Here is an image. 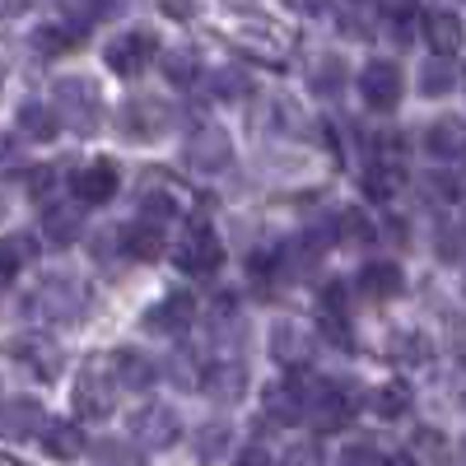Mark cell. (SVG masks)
<instances>
[{"mask_svg": "<svg viewBox=\"0 0 466 466\" xmlns=\"http://www.w3.org/2000/svg\"><path fill=\"white\" fill-rule=\"evenodd\" d=\"M0 215H5V191H0Z\"/></svg>", "mask_w": 466, "mask_h": 466, "instance_id": "cell-50", "label": "cell"}, {"mask_svg": "<svg viewBox=\"0 0 466 466\" xmlns=\"http://www.w3.org/2000/svg\"><path fill=\"white\" fill-rule=\"evenodd\" d=\"M382 466H420V461H415V457H410V452H401V457H387V461H382Z\"/></svg>", "mask_w": 466, "mask_h": 466, "instance_id": "cell-48", "label": "cell"}, {"mask_svg": "<svg viewBox=\"0 0 466 466\" xmlns=\"http://www.w3.org/2000/svg\"><path fill=\"white\" fill-rule=\"evenodd\" d=\"M369 19H373V5H369V0H350L345 15H340V24H345V33H350V37H369V33H373V28H369Z\"/></svg>", "mask_w": 466, "mask_h": 466, "instance_id": "cell-36", "label": "cell"}, {"mask_svg": "<svg viewBox=\"0 0 466 466\" xmlns=\"http://www.w3.org/2000/svg\"><path fill=\"white\" fill-rule=\"evenodd\" d=\"M116 406V373H112V360H89L75 378V410L80 420H107Z\"/></svg>", "mask_w": 466, "mask_h": 466, "instance_id": "cell-3", "label": "cell"}, {"mask_svg": "<svg viewBox=\"0 0 466 466\" xmlns=\"http://www.w3.org/2000/svg\"><path fill=\"white\" fill-rule=\"evenodd\" d=\"M266 415L280 420V424H299V420H303V401H299V392H294L289 378L276 382V387L266 392Z\"/></svg>", "mask_w": 466, "mask_h": 466, "instance_id": "cell-24", "label": "cell"}, {"mask_svg": "<svg viewBox=\"0 0 466 466\" xmlns=\"http://www.w3.org/2000/svg\"><path fill=\"white\" fill-rule=\"evenodd\" d=\"M103 457H107L112 466H140V457H131L127 448H116V443H107V448H103Z\"/></svg>", "mask_w": 466, "mask_h": 466, "instance_id": "cell-44", "label": "cell"}, {"mask_svg": "<svg viewBox=\"0 0 466 466\" xmlns=\"http://www.w3.org/2000/svg\"><path fill=\"white\" fill-rule=\"evenodd\" d=\"M373 238H378V228H373V219H369L360 206L331 210V243H336V248H369Z\"/></svg>", "mask_w": 466, "mask_h": 466, "instance_id": "cell-13", "label": "cell"}, {"mask_svg": "<svg viewBox=\"0 0 466 466\" xmlns=\"http://www.w3.org/2000/svg\"><path fill=\"white\" fill-rule=\"evenodd\" d=\"M154 52H159V37H154L149 28H127L122 37H112V43H107L103 61H107L116 75H140V70L154 61Z\"/></svg>", "mask_w": 466, "mask_h": 466, "instance_id": "cell-9", "label": "cell"}, {"mask_svg": "<svg viewBox=\"0 0 466 466\" xmlns=\"http://www.w3.org/2000/svg\"><path fill=\"white\" fill-rule=\"evenodd\" d=\"M182 164L191 173H224L233 164V140L219 131V127H201L182 145Z\"/></svg>", "mask_w": 466, "mask_h": 466, "instance_id": "cell-8", "label": "cell"}, {"mask_svg": "<svg viewBox=\"0 0 466 466\" xmlns=\"http://www.w3.org/2000/svg\"><path fill=\"white\" fill-rule=\"evenodd\" d=\"M461 85H466V75H461Z\"/></svg>", "mask_w": 466, "mask_h": 466, "instance_id": "cell-51", "label": "cell"}, {"mask_svg": "<svg viewBox=\"0 0 466 466\" xmlns=\"http://www.w3.org/2000/svg\"><path fill=\"white\" fill-rule=\"evenodd\" d=\"M360 187H364V197H369V201H392V197H397V187H401V168H392V164H373V168L360 177Z\"/></svg>", "mask_w": 466, "mask_h": 466, "instance_id": "cell-27", "label": "cell"}, {"mask_svg": "<svg viewBox=\"0 0 466 466\" xmlns=\"http://www.w3.org/2000/svg\"><path fill=\"white\" fill-rule=\"evenodd\" d=\"M238 466H276V461H270V457H266V452H261V448H248V452H243V461H238Z\"/></svg>", "mask_w": 466, "mask_h": 466, "instance_id": "cell-45", "label": "cell"}, {"mask_svg": "<svg viewBox=\"0 0 466 466\" xmlns=\"http://www.w3.org/2000/svg\"><path fill=\"white\" fill-rule=\"evenodd\" d=\"M224 448H228V424H201L197 439H191V452H197L201 461L224 457Z\"/></svg>", "mask_w": 466, "mask_h": 466, "instance_id": "cell-34", "label": "cell"}, {"mask_svg": "<svg viewBox=\"0 0 466 466\" xmlns=\"http://www.w3.org/2000/svg\"><path fill=\"white\" fill-rule=\"evenodd\" d=\"M452 85H457V70L448 66V56L424 61V70H420V94H424V98H439V94H448Z\"/></svg>", "mask_w": 466, "mask_h": 466, "instance_id": "cell-32", "label": "cell"}, {"mask_svg": "<svg viewBox=\"0 0 466 466\" xmlns=\"http://www.w3.org/2000/svg\"><path fill=\"white\" fill-rule=\"evenodd\" d=\"M461 37H466V28H461V19L452 10L424 15V43H430L434 56H457L461 52Z\"/></svg>", "mask_w": 466, "mask_h": 466, "instance_id": "cell-16", "label": "cell"}, {"mask_svg": "<svg viewBox=\"0 0 466 466\" xmlns=\"http://www.w3.org/2000/svg\"><path fill=\"white\" fill-rule=\"evenodd\" d=\"M424 149H430L434 159H466V122L461 116H439V122H430Z\"/></svg>", "mask_w": 466, "mask_h": 466, "instance_id": "cell-15", "label": "cell"}, {"mask_svg": "<svg viewBox=\"0 0 466 466\" xmlns=\"http://www.w3.org/2000/svg\"><path fill=\"white\" fill-rule=\"evenodd\" d=\"M410 457L420 461V466H448V439L439 434V430H430V424H424V430H415L410 434Z\"/></svg>", "mask_w": 466, "mask_h": 466, "instance_id": "cell-26", "label": "cell"}, {"mask_svg": "<svg viewBox=\"0 0 466 466\" xmlns=\"http://www.w3.org/2000/svg\"><path fill=\"white\" fill-rule=\"evenodd\" d=\"M116 187H122V173H116L112 159H94V164H85L80 173L70 177V191H75V201H80V206H103V201H112Z\"/></svg>", "mask_w": 466, "mask_h": 466, "instance_id": "cell-10", "label": "cell"}, {"mask_svg": "<svg viewBox=\"0 0 466 466\" xmlns=\"http://www.w3.org/2000/svg\"><path fill=\"white\" fill-rule=\"evenodd\" d=\"M116 127H122V136L127 140H159L168 127H173V107L164 103V98H149V94H140V98H127L122 103V112H116Z\"/></svg>", "mask_w": 466, "mask_h": 466, "instance_id": "cell-5", "label": "cell"}, {"mask_svg": "<svg viewBox=\"0 0 466 466\" xmlns=\"http://www.w3.org/2000/svg\"><path fill=\"white\" fill-rule=\"evenodd\" d=\"M37 439H43L47 457H56V461H75L85 452V434H80V424H70V420H47Z\"/></svg>", "mask_w": 466, "mask_h": 466, "instance_id": "cell-20", "label": "cell"}, {"mask_svg": "<svg viewBox=\"0 0 466 466\" xmlns=\"http://www.w3.org/2000/svg\"><path fill=\"white\" fill-rule=\"evenodd\" d=\"M47 238L52 243H75L80 238V210H70V206H47Z\"/></svg>", "mask_w": 466, "mask_h": 466, "instance_id": "cell-33", "label": "cell"}, {"mask_svg": "<svg viewBox=\"0 0 466 466\" xmlns=\"http://www.w3.org/2000/svg\"><path fill=\"white\" fill-rule=\"evenodd\" d=\"M382 15L392 19L397 37L406 43V37H410V19H415V0H382Z\"/></svg>", "mask_w": 466, "mask_h": 466, "instance_id": "cell-37", "label": "cell"}, {"mask_svg": "<svg viewBox=\"0 0 466 466\" xmlns=\"http://www.w3.org/2000/svg\"><path fill=\"white\" fill-rule=\"evenodd\" d=\"M15 159H19V145L10 136H0V164H15Z\"/></svg>", "mask_w": 466, "mask_h": 466, "instance_id": "cell-46", "label": "cell"}, {"mask_svg": "<svg viewBox=\"0 0 466 466\" xmlns=\"http://www.w3.org/2000/svg\"><path fill=\"white\" fill-rule=\"evenodd\" d=\"M52 98H56V116L70 131H80V136L98 131V122H103V94H98L94 80H85V75H66V80H56Z\"/></svg>", "mask_w": 466, "mask_h": 466, "instance_id": "cell-1", "label": "cell"}, {"mask_svg": "<svg viewBox=\"0 0 466 466\" xmlns=\"http://www.w3.org/2000/svg\"><path fill=\"white\" fill-rule=\"evenodd\" d=\"M289 5H299V10H308V15H318V10L327 5V0H289Z\"/></svg>", "mask_w": 466, "mask_h": 466, "instance_id": "cell-47", "label": "cell"}, {"mask_svg": "<svg viewBox=\"0 0 466 466\" xmlns=\"http://www.w3.org/2000/svg\"><path fill=\"white\" fill-rule=\"evenodd\" d=\"M89 308V294H85V285L75 280V276H47L43 285H37L33 294H28V313L37 318V322H75Z\"/></svg>", "mask_w": 466, "mask_h": 466, "instance_id": "cell-2", "label": "cell"}, {"mask_svg": "<svg viewBox=\"0 0 466 466\" xmlns=\"http://www.w3.org/2000/svg\"><path fill=\"white\" fill-rule=\"evenodd\" d=\"M439 191H443V197H452V201H466V164L457 173H443L439 177Z\"/></svg>", "mask_w": 466, "mask_h": 466, "instance_id": "cell-40", "label": "cell"}, {"mask_svg": "<svg viewBox=\"0 0 466 466\" xmlns=\"http://www.w3.org/2000/svg\"><path fill=\"white\" fill-rule=\"evenodd\" d=\"M33 257H37V248H33L28 233H15V238L0 243V289H5V285L19 276V266H24V261H33Z\"/></svg>", "mask_w": 466, "mask_h": 466, "instance_id": "cell-25", "label": "cell"}, {"mask_svg": "<svg viewBox=\"0 0 466 466\" xmlns=\"http://www.w3.org/2000/svg\"><path fill=\"white\" fill-rule=\"evenodd\" d=\"M182 439V415L173 410V406H140L136 415H131V443H140V448H173Z\"/></svg>", "mask_w": 466, "mask_h": 466, "instance_id": "cell-6", "label": "cell"}, {"mask_svg": "<svg viewBox=\"0 0 466 466\" xmlns=\"http://www.w3.org/2000/svg\"><path fill=\"white\" fill-rule=\"evenodd\" d=\"M401 89H406V80H401V66L397 61H369L360 70V94H364V103L373 112H397Z\"/></svg>", "mask_w": 466, "mask_h": 466, "instance_id": "cell-7", "label": "cell"}, {"mask_svg": "<svg viewBox=\"0 0 466 466\" xmlns=\"http://www.w3.org/2000/svg\"><path fill=\"white\" fill-rule=\"evenodd\" d=\"M75 43H80V28H61V24H47V28H37L33 33V47L43 52V56H61V52H70Z\"/></svg>", "mask_w": 466, "mask_h": 466, "instance_id": "cell-31", "label": "cell"}, {"mask_svg": "<svg viewBox=\"0 0 466 466\" xmlns=\"http://www.w3.org/2000/svg\"><path fill=\"white\" fill-rule=\"evenodd\" d=\"M112 373H116V387H127V392H145V387H154V378H159L154 360L140 355V350H116Z\"/></svg>", "mask_w": 466, "mask_h": 466, "instance_id": "cell-17", "label": "cell"}, {"mask_svg": "<svg viewBox=\"0 0 466 466\" xmlns=\"http://www.w3.org/2000/svg\"><path fill=\"white\" fill-rule=\"evenodd\" d=\"M19 131L28 136V140H56V131H61V116H56V107H47V103H19Z\"/></svg>", "mask_w": 466, "mask_h": 466, "instance_id": "cell-22", "label": "cell"}, {"mask_svg": "<svg viewBox=\"0 0 466 466\" xmlns=\"http://www.w3.org/2000/svg\"><path fill=\"white\" fill-rule=\"evenodd\" d=\"M215 94L243 98V94H248V80H243V75H233V70H224V75H215Z\"/></svg>", "mask_w": 466, "mask_h": 466, "instance_id": "cell-39", "label": "cell"}, {"mask_svg": "<svg viewBox=\"0 0 466 466\" xmlns=\"http://www.w3.org/2000/svg\"><path fill=\"white\" fill-rule=\"evenodd\" d=\"M369 406H373L382 420H401V415L410 410V392H406V382H382V387H373Z\"/></svg>", "mask_w": 466, "mask_h": 466, "instance_id": "cell-28", "label": "cell"}, {"mask_svg": "<svg viewBox=\"0 0 466 466\" xmlns=\"http://www.w3.org/2000/svg\"><path fill=\"white\" fill-rule=\"evenodd\" d=\"M191 322H197V299L182 294V289H177V294H164V299L145 313V327H149L154 336H182Z\"/></svg>", "mask_w": 466, "mask_h": 466, "instance_id": "cell-11", "label": "cell"}, {"mask_svg": "<svg viewBox=\"0 0 466 466\" xmlns=\"http://www.w3.org/2000/svg\"><path fill=\"white\" fill-rule=\"evenodd\" d=\"M164 75H168V85H177V89L197 85V80H201V61H197V52L173 47V52L164 56Z\"/></svg>", "mask_w": 466, "mask_h": 466, "instance_id": "cell-30", "label": "cell"}, {"mask_svg": "<svg viewBox=\"0 0 466 466\" xmlns=\"http://www.w3.org/2000/svg\"><path fill=\"white\" fill-rule=\"evenodd\" d=\"M345 80H350V70H345V61L336 52L318 56L313 70H308V85H313V94H322V98H336L345 89Z\"/></svg>", "mask_w": 466, "mask_h": 466, "instance_id": "cell-23", "label": "cell"}, {"mask_svg": "<svg viewBox=\"0 0 466 466\" xmlns=\"http://www.w3.org/2000/svg\"><path fill=\"white\" fill-rule=\"evenodd\" d=\"M173 261L187 270V276H215V270L224 266V248L215 238V228L206 219H191L187 233L173 243Z\"/></svg>", "mask_w": 466, "mask_h": 466, "instance_id": "cell-4", "label": "cell"}, {"mask_svg": "<svg viewBox=\"0 0 466 466\" xmlns=\"http://www.w3.org/2000/svg\"><path fill=\"white\" fill-rule=\"evenodd\" d=\"M52 187H56V168H33V173H28V191H33L37 201H43Z\"/></svg>", "mask_w": 466, "mask_h": 466, "instance_id": "cell-41", "label": "cell"}, {"mask_svg": "<svg viewBox=\"0 0 466 466\" xmlns=\"http://www.w3.org/2000/svg\"><path fill=\"white\" fill-rule=\"evenodd\" d=\"M387 457L373 448V443H350L345 452H340V466H382Z\"/></svg>", "mask_w": 466, "mask_h": 466, "instance_id": "cell-38", "label": "cell"}, {"mask_svg": "<svg viewBox=\"0 0 466 466\" xmlns=\"http://www.w3.org/2000/svg\"><path fill=\"white\" fill-rule=\"evenodd\" d=\"M201 387L215 401H238L248 392V364H238V360H206Z\"/></svg>", "mask_w": 466, "mask_h": 466, "instance_id": "cell-12", "label": "cell"}, {"mask_svg": "<svg viewBox=\"0 0 466 466\" xmlns=\"http://www.w3.org/2000/svg\"><path fill=\"white\" fill-rule=\"evenodd\" d=\"M378 149L387 154V159H401V154H406V140H401L397 131H382V136H378Z\"/></svg>", "mask_w": 466, "mask_h": 466, "instance_id": "cell-43", "label": "cell"}, {"mask_svg": "<svg viewBox=\"0 0 466 466\" xmlns=\"http://www.w3.org/2000/svg\"><path fill=\"white\" fill-rule=\"evenodd\" d=\"M43 424H47L43 406L28 401V397H15V401L0 406V434L5 439H33V434H43Z\"/></svg>", "mask_w": 466, "mask_h": 466, "instance_id": "cell-14", "label": "cell"}, {"mask_svg": "<svg viewBox=\"0 0 466 466\" xmlns=\"http://www.w3.org/2000/svg\"><path fill=\"white\" fill-rule=\"evenodd\" d=\"M401 285H406V276H401L397 261H369L360 270V294L364 299H392V294H401Z\"/></svg>", "mask_w": 466, "mask_h": 466, "instance_id": "cell-21", "label": "cell"}, {"mask_svg": "<svg viewBox=\"0 0 466 466\" xmlns=\"http://www.w3.org/2000/svg\"><path fill=\"white\" fill-rule=\"evenodd\" d=\"M19 360H24L37 378H56V373H61V355H56V345H47V340H24V345H19Z\"/></svg>", "mask_w": 466, "mask_h": 466, "instance_id": "cell-29", "label": "cell"}, {"mask_svg": "<svg viewBox=\"0 0 466 466\" xmlns=\"http://www.w3.org/2000/svg\"><path fill=\"white\" fill-rule=\"evenodd\" d=\"M345 303H350L345 280H327L322 285V322H345Z\"/></svg>", "mask_w": 466, "mask_h": 466, "instance_id": "cell-35", "label": "cell"}, {"mask_svg": "<svg viewBox=\"0 0 466 466\" xmlns=\"http://www.w3.org/2000/svg\"><path fill=\"white\" fill-rule=\"evenodd\" d=\"M116 238H122V252L136 257V261H159V257H164V233H159V224H154V219L127 224Z\"/></svg>", "mask_w": 466, "mask_h": 466, "instance_id": "cell-18", "label": "cell"}, {"mask_svg": "<svg viewBox=\"0 0 466 466\" xmlns=\"http://www.w3.org/2000/svg\"><path fill=\"white\" fill-rule=\"evenodd\" d=\"M285 466H322V452L313 443H299V448L285 452Z\"/></svg>", "mask_w": 466, "mask_h": 466, "instance_id": "cell-42", "label": "cell"}, {"mask_svg": "<svg viewBox=\"0 0 466 466\" xmlns=\"http://www.w3.org/2000/svg\"><path fill=\"white\" fill-rule=\"evenodd\" d=\"M270 355H276L285 369H303L308 355H313V340H308V331H299L294 322H280L276 331H270Z\"/></svg>", "mask_w": 466, "mask_h": 466, "instance_id": "cell-19", "label": "cell"}, {"mask_svg": "<svg viewBox=\"0 0 466 466\" xmlns=\"http://www.w3.org/2000/svg\"><path fill=\"white\" fill-rule=\"evenodd\" d=\"M0 466H24V461H15V457H0Z\"/></svg>", "mask_w": 466, "mask_h": 466, "instance_id": "cell-49", "label": "cell"}]
</instances>
